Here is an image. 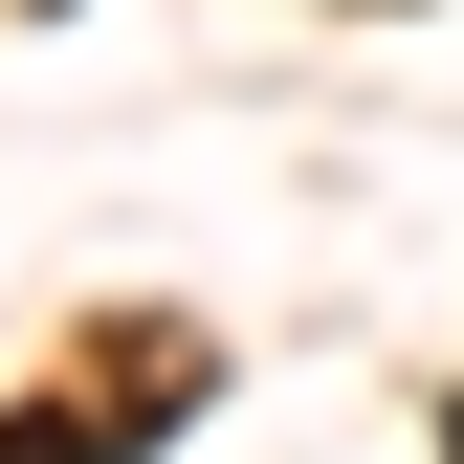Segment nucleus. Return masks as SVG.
<instances>
[{
    "instance_id": "obj_1",
    "label": "nucleus",
    "mask_w": 464,
    "mask_h": 464,
    "mask_svg": "<svg viewBox=\"0 0 464 464\" xmlns=\"http://www.w3.org/2000/svg\"><path fill=\"white\" fill-rule=\"evenodd\" d=\"M442 464H464V420H442Z\"/></svg>"
}]
</instances>
